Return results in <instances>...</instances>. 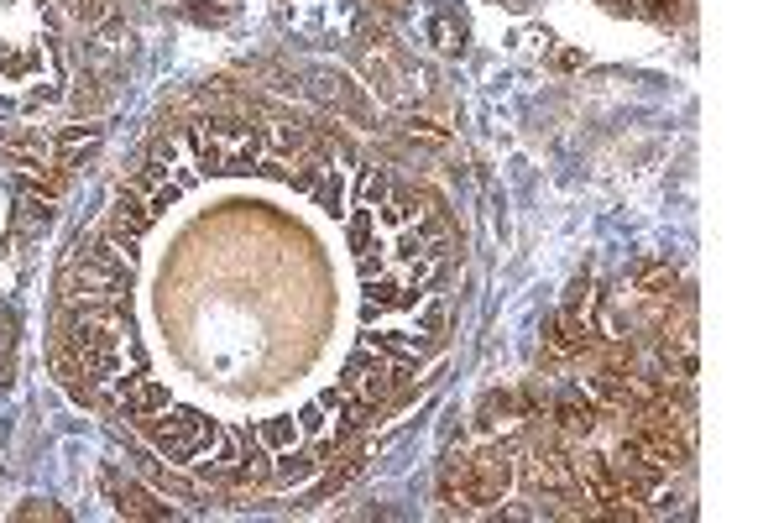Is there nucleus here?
<instances>
[{
	"label": "nucleus",
	"mask_w": 784,
	"mask_h": 523,
	"mask_svg": "<svg viewBox=\"0 0 784 523\" xmlns=\"http://www.w3.org/2000/svg\"><path fill=\"white\" fill-rule=\"evenodd\" d=\"M440 503L450 513L471 508V450H450V456H445V466H440Z\"/></svg>",
	"instance_id": "obj_7"
},
{
	"label": "nucleus",
	"mask_w": 784,
	"mask_h": 523,
	"mask_svg": "<svg viewBox=\"0 0 784 523\" xmlns=\"http://www.w3.org/2000/svg\"><path fill=\"white\" fill-rule=\"evenodd\" d=\"M424 32H429V42H434L440 53H460V48H466V27H455L450 16H429Z\"/></svg>",
	"instance_id": "obj_18"
},
{
	"label": "nucleus",
	"mask_w": 784,
	"mask_h": 523,
	"mask_svg": "<svg viewBox=\"0 0 784 523\" xmlns=\"http://www.w3.org/2000/svg\"><path fill=\"white\" fill-rule=\"evenodd\" d=\"M178 157H183V142H178V136H157L152 152H147V163H152L157 173H173V168H178Z\"/></svg>",
	"instance_id": "obj_21"
},
{
	"label": "nucleus",
	"mask_w": 784,
	"mask_h": 523,
	"mask_svg": "<svg viewBox=\"0 0 784 523\" xmlns=\"http://www.w3.org/2000/svg\"><path fill=\"white\" fill-rule=\"evenodd\" d=\"M126 288H131V272L105 267V262L84 257V252H74V257L63 262V272H58L63 304H121Z\"/></svg>",
	"instance_id": "obj_3"
},
{
	"label": "nucleus",
	"mask_w": 784,
	"mask_h": 523,
	"mask_svg": "<svg viewBox=\"0 0 784 523\" xmlns=\"http://www.w3.org/2000/svg\"><path fill=\"white\" fill-rule=\"evenodd\" d=\"M189 147L199 157L204 173H251L262 168V126L246 116H230V110H210L204 121L189 126Z\"/></svg>",
	"instance_id": "obj_1"
},
{
	"label": "nucleus",
	"mask_w": 784,
	"mask_h": 523,
	"mask_svg": "<svg viewBox=\"0 0 784 523\" xmlns=\"http://www.w3.org/2000/svg\"><path fill=\"white\" fill-rule=\"evenodd\" d=\"M142 429H147V440L178 466H199L215 450V440L225 435V429L215 419H204L199 408H173V403L163 408V414L142 419Z\"/></svg>",
	"instance_id": "obj_2"
},
{
	"label": "nucleus",
	"mask_w": 784,
	"mask_h": 523,
	"mask_svg": "<svg viewBox=\"0 0 784 523\" xmlns=\"http://www.w3.org/2000/svg\"><path fill=\"white\" fill-rule=\"evenodd\" d=\"M257 440H262L267 450H288V445L304 440V429H298V419H267V424L257 429Z\"/></svg>",
	"instance_id": "obj_20"
},
{
	"label": "nucleus",
	"mask_w": 784,
	"mask_h": 523,
	"mask_svg": "<svg viewBox=\"0 0 784 523\" xmlns=\"http://www.w3.org/2000/svg\"><path fill=\"white\" fill-rule=\"evenodd\" d=\"M74 16L84 21V27H100V21L110 16V0H74Z\"/></svg>",
	"instance_id": "obj_29"
},
{
	"label": "nucleus",
	"mask_w": 784,
	"mask_h": 523,
	"mask_svg": "<svg viewBox=\"0 0 784 523\" xmlns=\"http://www.w3.org/2000/svg\"><path fill=\"white\" fill-rule=\"evenodd\" d=\"M319 471V461L309 456V450H278V461H272V476H278V482H288V487H298V482H309V476Z\"/></svg>",
	"instance_id": "obj_14"
},
{
	"label": "nucleus",
	"mask_w": 784,
	"mask_h": 523,
	"mask_svg": "<svg viewBox=\"0 0 784 523\" xmlns=\"http://www.w3.org/2000/svg\"><path fill=\"white\" fill-rule=\"evenodd\" d=\"M413 309H419V335H424L429 346H434V340H440V335L450 330V304L440 299V293H434V299H424V304H413Z\"/></svg>",
	"instance_id": "obj_17"
},
{
	"label": "nucleus",
	"mask_w": 784,
	"mask_h": 523,
	"mask_svg": "<svg viewBox=\"0 0 784 523\" xmlns=\"http://www.w3.org/2000/svg\"><path fill=\"white\" fill-rule=\"evenodd\" d=\"M272 476V456L262 445H251L246 456H236V466H230V482H241V487H262Z\"/></svg>",
	"instance_id": "obj_15"
},
{
	"label": "nucleus",
	"mask_w": 784,
	"mask_h": 523,
	"mask_svg": "<svg viewBox=\"0 0 784 523\" xmlns=\"http://www.w3.org/2000/svg\"><path fill=\"white\" fill-rule=\"evenodd\" d=\"M11 351H16V320L0 309V388L11 382Z\"/></svg>",
	"instance_id": "obj_23"
},
{
	"label": "nucleus",
	"mask_w": 784,
	"mask_h": 523,
	"mask_svg": "<svg viewBox=\"0 0 784 523\" xmlns=\"http://www.w3.org/2000/svg\"><path fill=\"white\" fill-rule=\"evenodd\" d=\"M628 278H633V288L643 293V299H670V293L680 288V267L664 262V257H638Z\"/></svg>",
	"instance_id": "obj_8"
},
{
	"label": "nucleus",
	"mask_w": 784,
	"mask_h": 523,
	"mask_svg": "<svg viewBox=\"0 0 784 523\" xmlns=\"http://www.w3.org/2000/svg\"><path fill=\"white\" fill-rule=\"evenodd\" d=\"M272 142H278L283 152H304L309 147V131L304 126H278V131H272Z\"/></svg>",
	"instance_id": "obj_30"
},
{
	"label": "nucleus",
	"mask_w": 784,
	"mask_h": 523,
	"mask_svg": "<svg viewBox=\"0 0 784 523\" xmlns=\"http://www.w3.org/2000/svg\"><path fill=\"white\" fill-rule=\"evenodd\" d=\"M408 136H413V142H429V147H445L450 142V131L434 126V121H408Z\"/></svg>",
	"instance_id": "obj_27"
},
{
	"label": "nucleus",
	"mask_w": 784,
	"mask_h": 523,
	"mask_svg": "<svg viewBox=\"0 0 784 523\" xmlns=\"http://www.w3.org/2000/svg\"><path fill=\"white\" fill-rule=\"evenodd\" d=\"M513 487V461L502 445H487L471 456V508L481 503H502V492Z\"/></svg>",
	"instance_id": "obj_4"
},
{
	"label": "nucleus",
	"mask_w": 784,
	"mask_h": 523,
	"mask_svg": "<svg viewBox=\"0 0 784 523\" xmlns=\"http://www.w3.org/2000/svg\"><path fill=\"white\" fill-rule=\"evenodd\" d=\"M602 367L633 372V340H607V346H602Z\"/></svg>",
	"instance_id": "obj_24"
},
{
	"label": "nucleus",
	"mask_w": 784,
	"mask_h": 523,
	"mask_svg": "<svg viewBox=\"0 0 784 523\" xmlns=\"http://www.w3.org/2000/svg\"><path fill=\"white\" fill-rule=\"evenodd\" d=\"M372 215H377V210H356V215H351V246H356L361 257L372 252Z\"/></svg>",
	"instance_id": "obj_25"
},
{
	"label": "nucleus",
	"mask_w": 784,
	"mask_h": 523,
	"mask_svg": "<svg viewBox=\"0 0 784 523\" xmlns=\"http://www.w3.org/2000/svg\"><path fill=\"white\" fill-rule=\"evenodd\" d=\"M314 84H319V95H325L330 105H340V110H351V116H366V100H361V89L345 79V74H314Z\"/></svg>",
	"instance_id": "obj_13"
},
{
	"label": "nucleus",
	"mask_w": 784,
	"mask_h": 523,
	"mask_svg": "<svg viewBox=\"0 0 784 523\" xmlns=\"http://www.w3.org/2000/svg\"><path fill=\"white\" fill-rule=\"evenodd\" d=\"M372 299L382 309H413V304H419V288H408L398 278H382V283H372Z\"/></svg>",
	"instance_id": "obj_19"
},
{
	"label": "nucleus",
	"mask_w": 784,
	"mask_h": 523,
	"mask_svg": "<svg viewBox=\"0 0 784 523\" xmlns=\"http://www.w3.org/2000/svg\"><path fill=\"white\" fill-rule=\"evenodd\" d=\"M147 476H152V487H157V492H168V497H183V503L194 497V487L183 482V476H173V471H147Z\"/></svg>",
	"instance_id": "obj_26"
},
{
	"label": "nucleus",
	"mask_w": 784,
	"mask_h": 523,
	"mask_svg": "<svg viewBox=\"0 0 784 523\" xmlns=\"http://www.w3.org/2000/svg\"><path fill=\"white\" fill-rule=\"evenodd\" d=\"M100 147V126H68L58 131V142H53V157H58V168H74L84 152H95Z\"/></svg>",
	"instance_id": "obj_12"
},
{
	"label": "nucleus",
	"mask_w": 784,
	"mask_h": 523,
	"mask_svg": "<svg viewBox=\"0 0 784 523\" xmlns=\"http://www.w3.org/2000/svg\"><path fill=\"white\" fill-rule=\"evenodd\" d=\"M377 6H382V11H403V6H408V0H377Z\"/></svg>",
	"instance_id": "obj_35"
},
{
	"label": "nucleus",
	"mask_w": 784,
	"mask_h": 523,
	"mask_svg": "<svg viewBox=\"0 0 784 523\" xmlns=\"http://www.w3.org/2000/svg\"><path fill=\"white\" fill-rule=\"evenodd\" d=\"M147 225H152V204H147L142 194H136V189L126 184L121 194H115V204H110L105 236H110L115 246H126V252H131V246L142 241V231H147Z\"/></svg>",
	"instance_id": "obj_5"
},
{
	"label": "nucleus",
	"mask_w": 784,
	"mask_h": 523,
	"mask_svg": "<svg viewBox=\"0 0 784 523\" xmlns=\"http://www.w3.org/2000/svg\"><path fill=\"white\" fill-rule=\"evenodd\" d=\"M189 16H194V21H225L220 6H199V0H189Z\"/></svg>",
	"instance_id": "obj_33"
},
{
	"label": "nucleus",
	"mask_w": 784,
	"mask_h": 523,
	"mask_svg": "<svg viewBox=\"0 0 784 523\" xmlns=\"http://www.w3.org/2000/svg\"><path fill=\"white\" fill-rule=\"evenodd\" d=\"M602 6H612V11H638V0H602Z\"/></svg>",
	"instance_id": "obj_34"
},
{
	"label": "nucleus",
	"mask_w": 784,
	"mask_h": 523,
	"mask_svg": "<svg viewBox=\"0 0 784 523\" xmlns=\"http://www.w3.org/2000/svg\"><path fill=\"white\" fill-rule=\"evenodd\" d=\"M115 513H121V518H136V523H168V518H178L168 503H157V497H152L147 487H136V482L115 487Z\"/></svg>",
	"instance_id": "obj_10"
},
{
	"label": "nucleus",
	"mask_w": 784,
	"mask_h": 523,
	"mask_svg": "<svg viewBox=\"0 0 784 523\" xmlns=\"http://www.w3.org/2000/svg\"><path fill=\"white\" fill-rule=\"evenodd\" d=\"M314 199H319V210L340 215V178H335V173H325V178H319V189H314Z\"/></svg>",
	"instance_id": "obj_28"
},
{
	"label": "nucleus",
	"mask_w": 784,
	"mask_h": 523,
	"mask_svg": "<svg viewBox=\"0 0 784 523\" xmlns=\"http://www.w3.org/2000/svg\"><path fill=\"white\" fill-rule=\"evenodd\" d=\"M596 424H602V408H596L591 398H581V393H565V398H555V429H560V435L581 440V435H591Z\"/></svg>",
	"instance_id": "obj_9"
},
{
	"label": "nucleus",
	"mask_w": 784,
	"mask_h": 523,
	"mask_svg": "<svg viewBox=\"0 0 784 523\" xmlns=\"http://www.w3.org/2000/svg\"><path fill=\"white\" fill-rule=\"evenodd\" d=\"M544 335H549V351H555V356H581V351L596 346V335H591V325H586V314H570V309H560L555 320L544 325Z\"/></svg>",
	"instance_id": "obj_6"
},
{
	"label": "nucleus",
	"mask_w": 784,
	"mask_h": 523,
	"mask_svg": "<svg viewBox=\"0 0 784 523\" xmlns=\"http://www.w3.org/2000/svg\"><path fill=\"white\" fill-rule=\"evenodd\" d=\"M121 398H126V414H131L136 424L152 419V414H163V408L173 403L168 388H163V382H152V377H131L126 388H121Z\"/></svg>",
	"instance_id": "obj_11"
},
{
	"label": "nucleus",
	"mask_w": 784,
	"mask_h": 523,
	"mask_svg": "<svg viewBox=\"0 0 784 523\" xmlns=\"http://www.w3.org/2000/svg\"><path fill=\"white\" fill-rule=\"evenodd\" d=\"M387 194H392L387 173H382V168H366V178H361V199H366V210H382Z\"/></svg>",
	"instance_id": "obj_22"
},
{
	"label": "nucleus",
	"mask_w": 784,
	"mask_h": 523,
	"mask_svg": "<svg viewBox=\"0 0 784 523\" xmlns=\"http://www.w3.org/2000/svg\"><path fill=\"white\" fill-rule=\"evenodd\" d=\"M16 518H21V523H32V518H53V523H63L68 513H63V508H53V503H42V497H32L27 508H16Z\"/></svg>",
	"instance_id": "obj_31"
},
{
	"label": "nucleus",
	"mask_w": 784,
	"mask_h": 523,
	"mask_svg": "<svg viewBox=\"0 0 784 523\" xmlns=\"http://www.w3.org/2000/svg\"><path fill=\"white\" fill-rule=\"evenodd\" d=\"M513 414H523V398H513V393H487L476 403V424L481 429H497L502 419H513Z\"/></svg>",
	"instance_id": "obj_16"
},
{
	"label": "nucleus",
	"mask_w": 784,
	"mask_h": 523,
	"mask_svg": "<svg viewBox=\"0 0 784 523\" xmlns=\"http://www.w3.org/2000/svg\"><path fill=\"white\" fill-rule=\"evenodd\" d=\"M298 429H304V435H319V429H325V403L314 398L304 414H298Z\"/></svg>",
	"instance_id": "obj_32"
}]
</instances>
